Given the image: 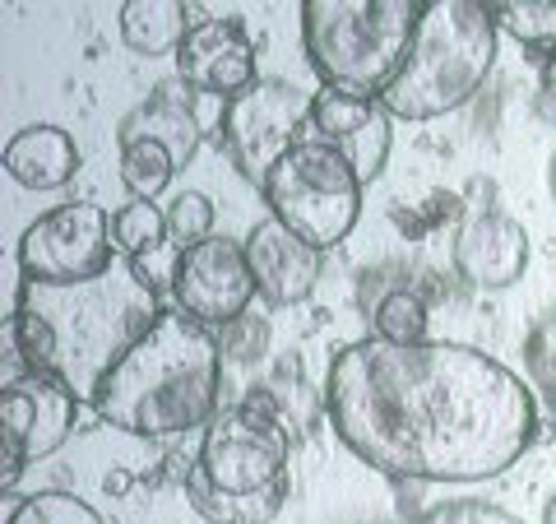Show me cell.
<instances>
[{
  "label": "cell",
  "instance_id": "cell-12",
  "mask_svg": "<svg viewBox=\"0 0 556 524\" xmlns=\"http://www.w3.org/2000/svg\"><path fill=\"white\" fill-rule=\"evenodd\" d=\"M529 270V233L496 204L473 209L455 233V274L468 288L501 292Z\"/></svg>",
  "mask_w": 556,
  "mask_h": 524
},
{
  "label": "cell",
  "instance_id": "cell-2",
  "mask_svg": "<svg viewBox=\"0 0 556 524\" xmlns=\"http://www.w3.org/2000/svg\"><path fill=\"white\" fill-rule=\"evenodd\" d=\"M218 380V335L186 311H163L102 366L93 386V409L116 432L181 436L214 423Z\"/></svg>",
  "mask_w": 556,
  "mask_h": 524
},
{
  "label": "cell",
  "instance_id": "cell-18",
  "mask_svg": "<svg viewBox=\"0 0 556 524\" xmlns=\"http://www.w3.org/2000/svg\"><path fill=\"white\" fill-rule=\"evenodd\" d=\"M186 501L195 506V515H204L208 524H269L288 501V483H278L274 492H260V497H228V492H214L195 469H186Z\"/></svg>",
  "mask_w": 556,
  "mask_h": 524
},
{
  "label": "cell",
  "instance_id": "cell-26",
  "mask_svg": "<svg viewBox=\"0 0 556 524\" xmlns=\"http://www.w3.org/2000/svg\"><path fill=\"white\" fill-rule=\"evenodd\" d=\"M5 335L20 344V353L28 358L33 372H51V366H56V329H51V325L38 316V311L20 307V311L10 316Z\"/></svg>",
  "mask_w": 556,
  "mask_h": 524
},
{
  "label": "cell",
  "instance_id": "cell-19",
  "mask_svg": "<svg viewBox=\"0 0 556 524\" xmlns=\"http://www.w3.org/2000/svg\"><path fill=\"white\" fill-rule=\"evenodd\" d=\"M486 10L515 42L538 57H556V0H486Z\"/></svg>",
  "mask_w": 556,
  "mask_h": 524
},
{
  "label": "cell",
  "instance_id": "cell-17",
  "mask_svg": "<svg viewBox=\"0 0 556 524\" xmlns=\"http://www.w3.org/2000/svg\"><path fill=\"white\" fill-rule=\"evenodd\" d=\"M186 38V0H126L121 5V42L139 57H177Z\"/></svg>",
  "mask_w": 556,
  "mask_h": 524
},
{
  "label": "cell",
  "instance_id": "cell-14",
  "mask_svg": "<svg viewBox=\"0 0 556 524\" xmlns=\"http://www.w3.org/2000/svg\"><path fill=\"white\" fill-rule=\"evenodd\" d=\"M320 255L311 241H302L298 233H288L278 219L255 223L247 237V260L255 274V288L269 307H298L306 302L320 284Z\"/></svg>",
  "mask_w": 556,
  "mask_h": 524
},
{
  "label": "cell",
  "instance_id": "cell-1",
  "mask_svg": "<svg viewBox=\"0 0 556 524\" xmlns=\"http://www.w3.org/2000/svg\"><path fill=\"white\" fill-rule=\"evenodd\" d=\"M325 413L362 464L404 483H486L538 432L525 380L450 339L343 344L325 372Z\"/></svg>",
  "mask_w": 556,
  "mask_h": 524
},
{
  "label": "cell",
  "instance_id": "cell-13",
  "mask_svg": "<svg viewBox=\"0 0 556 524\" xmlns=\"http://www.w3.org/2000/svg\"><path fill=\"white\" fill-rule=\"evenodd\" d=\"M177 75L195 93L228 102L255 84V42L247 38L241 20H204L190 28L186 47L177 51Z\"/></svg>",
  "mask_w": 556,
  "mask_h": 524
},
{
  "label": "cell",
  "instance_id": "cell-28",
  "mask_svg": "<svg viewBox=\"0 0 556 524\" xmlns=\"http://www.w3.org/2000/svg\"><path fill=\"white\" fill-rule=\"evenodd\" d=\"M417 520L422 524H525L492 501H441V506H427Z\"/></svg>",
  "mask_w": 556,
  "mask_h": 524
},
{
  "label": "cell",
  "instance_id": "cell-4",
  "mask_svg": "<svg viewBox=\"0 0 556 524\" xmlns=\"http://www.w3.org/2000/svg\"><path fill=\"white\" fill-rule=\"evenodd\" d=\"M427 0H302V47L320 89L386 98Z\"/></svg>",
  "mask_w": 556,
  "mask_h": 524
},
{
  "label": "cell",
  "instance_id": "cell-29",
  "mask_svg": "<svg viewBox=\"0 0 556 524\" xmlns=\"http://www.w3.org/2000/svg\"><path fill=\"white\" fill-rule=\"evenodd\" d=\"M265 335H269V329L260 325V321H251V316L223 325V335H218L223 358H232V362H255L260 353H265Z\"/></svg>",
  "mask_w": 556,
  "mask_h": 524
},
{
  "label": "cell",
  "instance_id": "cell-25",
  "mask_svg": "<svg viewBox=\"0 0 556 524\" xmlns=\"http://www.w3.org/2000/svg\"><path fill=\"white\" fill-rule=\"evenodd\" d=\"M167 237L177 241L181 251L204 237H214V200L200 196V190H181V196L167 204Z\"/></svg>",
  "mask_w": 556,
  "mask_h": 524
},
{
  "label": "cell",
  "instance_id": "cell-9",
  "mask_svg": "<svg viewBox=\"0 0 556 524\" xmlns=\"http://www.w3.org/2000/svg\"><path fill=\"white\" fill-rule=\"evenodd\" d=\"M75 390L61 376V366L51 372H28L14 386H0V432H5V487L24 474L28 464L56 456L65 436L75 432Z\"/></svg>",
  "mask_w": 556,
  "mask_h": 524
},
{
  "label": "cell",
  "instance_id": "cell-11",
  "mask_svg": "<svg viewBox=\"0 0 556 524\" xmlns=\"http://www.w3.org/2000/svg\"><path fill=\"white\" fill-rule=\"evenodd\" d=\"M302 139H320V145L339 149L348 163L357 167L362 182H376L390 163L394 149V116L380 98H357L339 89H316L311 98V116Z\"/></svg>",
  "mask_w": 556,
  "mask_h": 524
},
{
  "label": "cell",
  "instance_id": "cell-30",
  "mask_svg": "<svg viewBox=\"0 0 556 524\" xmlns=\"http://www.w3.org/2000/svg\"><path fill=\"white\" fill-rule=\"evenodd\" d=\"M552 190H556V159H552Z\"/></svg>",
  "mask_w": 556,
  "mask_h": 524
},
{
  "label": "cell",
  "instance_id": "cell-24",
  "mask_svg": "<svg viewBox=\"0 0 556 524\" xmlns=\"http://www.w3.org/2000/svg\"><path fill=\"white\" fill-rule=\"evenodd\" d=\"M525 366H529L538 395H543V404L556 413V307L529 329V339H525Z\"/></svg>",
  "mask_w": 556,
  "mask_h": 524
},
{
  "label": "cell",
  "instance_id": "cell-6",
  "mask_svg": "<svg viewBox=\"0 0 556 524\" xmlns=\"http://www.w3.org/2000/svg\"><path fill=\"white\" fill-rule=\"evenodd\" d=\"M190 469L228 497H260L288 483V432L283 417L255 413L251 404L214 413L204 427V446Z\"/></svg>",
  "mask_w": 556,
  "mask_h": 524
},
{
  "label": "cell",
  "instance_id": "cell-15",
  "mask_svg": "<svg viewBox=\"0 0 556 524\" xmlns=\"http://www.w3.org/2000/svg\"><path fill=\"white\" fill-rule=\"evenodd\" d=\"M135 139H153V145H163L177 159V167H190L204 139L195 89L186 79H172V84H159L144 102H135L116 126V145H135Z\"/></svg>",
  "mask_w": 556,
  "mask_h": 524
},
{
  "label": "cell",
  "instance_id": "cell-3",
  "mask_svg": "<svg viewBox=\"0 0 556 524\" xmlns=\"http://www.w3.org/2000/svg\"><path fill=\"white\" fill-rule=\"evenodd\" d=\"M501 24L486 0H427L404 70L386 89L399 121H437L459 112L496 65Z\"/></svg>",
  "mask_w": 556,
  "mask_h": 524
},
{
  "label": "cell",
  "instance_id": "cell-22",
  "mask_svg": "<svg viewBox=\"0 0 556 524\" xmlns=\"http://www.w3.org/2000/svg\"><path fill=\"white\" fill-rule=\"evenodd\" d=\"M112 241H116V251L126 255V260H139L144 251H153V247H163V241H172L167 237V214L153 200H126L112 214Z\"/></svg>",
  "mask_w": 556,
  "mask_h": 524
},
{
  "label": "cell",
  "instance_id": "cell-16",
  "mask_svg": "<svg viewBox=\"0 0 556 524\" xmlns=\"http://www.w3.org/2000/svg\"><path fill=\"white\" fill-rule=\"evenodd\" d=\"M79 172V145L61 126H24L5 145V177L24 190H56Z\"/></svg>",
  "mask_w": 556,
  "mask_h": 524
},
{
  "label": "cell",
  "instance_id": "cell-7",
  "mask_svg": "<svg viewBox=\"0 0 556 524\" xmlns=\"http://www.w3.org/2000/svg\"><path fill=\"white\" fill-rule=\"evenodd\" d=\"M112 255H116L112 214H102L93 200H70L47 209L20 237L24 284H51V288L89 284V278H98L112 265Z\"/></svg>",
  "mask_w": 556,
  "mask_h": 524
},
{
  "label": "cell",
  "instance_id": "cell-21",
  "mask_svg": "<svg viewBox=\"0 0 556 524\" xmlns=\"http://www.w3.org/2000/svg\"><path fill=\"white\" fill-rule=\"evenodd\" d=\"M177 159L153 145V139H135V145H121V182H126V190L135 200H153L159 190L172 186V177H177Z\"/></svg>",
  "mask_w": 556,
  "mask_h": 524
},
{
  "label": "cell",
  "instance_id": "cell-20",
  "mask_svg": "<svg viewBox=\"0 0 556 524\" xmlns=\"http://www.w3.org/2000/svg\"><path fill=\"white\" fill-rule=\"evenodd\" d=\"M431 307L413 288H390L371 302V335L390 344H427Z\"/></svg>",
  "mask_w": 556,
  "mask_h": 524
},
{
  "label": "cell",
  "instance_id": "cell-10",
  "mask_svg": "<svg viewBox=\"0 0 556 524\" xmlns=\"http://www.w3.org/2000/svg\"><path fill=\"white\" fill-rule=\"evenodd\" d=\"M255 297H260V288H255V274H251V260H247L241 241L214 233L181 251L172 302H177V311H186V316H195L208 329H223L241 316H251Z\"/></svg>",
  "mask_w": 556,
  "mask_h": 524
},
{
  "label": "cell",
  "instance_id": "cell-23",
  "mask_svg": "<svg viewBox=\"0 0 556 524\" xmlns=\"http://www.w3.org/2000/svg\"><path fill=\"white\" fill-rule=\"evenodd\" d=\"M5 524H102V515L75 492H33L5 515Z\"/></svg>",
  "mask_w": 556,
  "mask_h": 524
},
{
  "label": "cell",
  "instance_id": "cell-27",
  "mask_svg": "<svg viewBox=\"0 0 556 524\" xmlns=\"http://www.w3.org/2000/svg\"><path fill=\"white\" fill-rule=\"evenodd\" d=\"M177 265H181V251H172L163 241V247H153L139 260H130V274L149 297H172V288H177Z\"/></svg>",
  "mask_w": 556,
  "mask_h": 524
},
{
  "label": "cell",
  "instance_id": "cell-8",
  "mask_svg": "<svg viewBox=\"0 0 556 524\" xmlns=\"http://www.w3.org/2000/svg\"><path fill=\"white\" fill-rule=\"evenodd\" d=\"M311 98L316 93L298 89L292 79H255L247 93L223 102V145H228L232 167L255 190L292 145H302Z\"/></svg>",
  "mask_w": 556,
  "mask_h": 524
},
{
  "label": "cell",
  "instance_id": "cell-5",
  "mask_svg": "<svg viewBox=\"0 0 556 524\" xmlns=\"http://www.w3.org/2000/svg\"><path fill=\"white\" fill-rule=\"evenodd\" d=\"M362 190L367 182L339 149L320 145V139H302L274 163L260 196L269 204V219H278L316 251H329L357 228Z\"/></svg>",
  "mask_w": 556,
  "mask_h": 524
}]
</instances>
